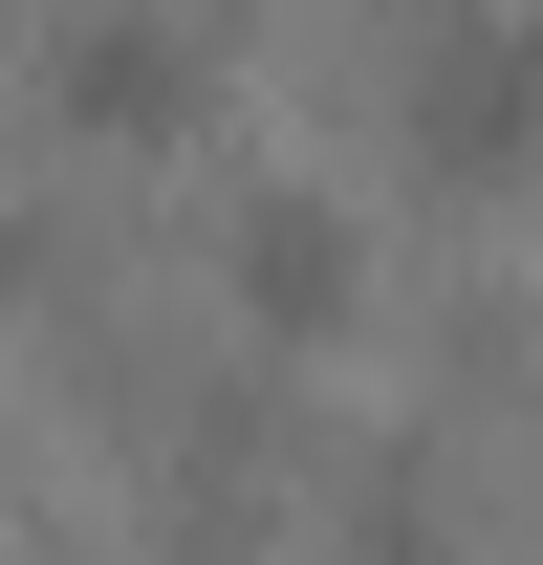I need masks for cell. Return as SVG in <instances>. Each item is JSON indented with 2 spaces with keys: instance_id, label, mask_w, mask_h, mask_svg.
Here are the masks:
<instances>
[{
  "instance_id": "2",
  "label": "cell",
  "mask_w": 543,
  "mask_h": 565,
  "mask_svg": "<svg viewBox=\"0 0 543 565\" xmlns=\"http://www.w3.org/2000/svg\"><path fill=\"white\" fill-rule=\"evenodd\" d=\"M196 109H217V44L174 0H66L44 22V131L66 152H174Z\"/></svg>"
},
{
  "instance_id": "1",
  "label": "cell",
  "mask_w": 543,
  "mask_h": 565,
  "mask_svg": "<svg viewBox=\"0 0 543 565\" xmlns=\"http://www.w3.org/2000/svg\"><path fill=\"white\" fill-rule=\"evenodd\" d=\"M392 152L435 196H522L543 174V0H413L392 22Z\"/></svg>"
},
{
  "instance_id": "3",
  "label": "cell",
  "mask_w": 543,
  "mask_h": 565,
  "mask_svg": "<svg viewBox=\"0 0 543 565\" xmlns=\"http://www.w3.org/2000/svg\"><path fill=\"white\" fill-rule=\"evenodd\" d=\"M217 305H239L262 349H327L348 305H370V217H348L327 174H239V196H217Z\"/></svg>"
},
{
  "instance_id": "4",
  "label": "cell",
  "mask_w": 543,
  "mask_h": 565,
  "mask_svg": "<svg viewBox=\"0 0 543 565\" xmlns=\"http://www.w3.org/2000/svg\"><path fill=\"white\" fill-rule=\"evenodd\" d=\"M327 565H478L457 500H435V457H348L327 479Z\"/></svg>"
}]
</instances>
